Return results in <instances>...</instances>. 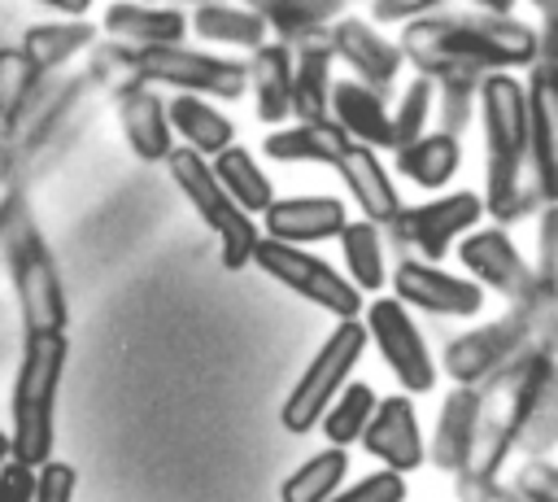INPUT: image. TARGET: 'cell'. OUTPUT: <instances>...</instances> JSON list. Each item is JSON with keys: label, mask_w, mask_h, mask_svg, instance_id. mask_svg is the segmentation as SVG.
<instances>
[{"label": "cell", "mask_w": 558, "mask_h": 502, "mask_svg": "<svg viewBox=\"0 0 558 502\" xmlns=\"http://www.w3.org/2000/svg\"><path fill=\"white\" fill-rule=\"evenodd\" d=\"M401 61H410L423 79L471 74L484 79L488 70H514L536 61V31L514 22L510 13H418L405 22Z\"/></svg>", "instance_id": "6da1fadb"}, {"label": "cell", "mask_w": 558, "mask_h": 502, "mask_svg": "<svg viewBox=\"0 0 558 502\" xmlns=\"http://www.w3.org/2000/svg\"><path fill=\"white\" fill-rule=\"evenodd\" d=\"M475 100L484 118V144H488V192L480 196L484 214H493L497 223H514V218H527L536 205H554L527 175L523 83L510 79V70H488L475 87Z\"/></svg>", "instance_id": "7a4b0ae2"}, {"label": "cell", "mask_w": 558, "mask_h": 502, "mask_svg": "<svg viewBox=\"0 0 558 502\" xmlns=\"http://www.w3.org/2000/svg\"><path fill=\"white\" fill-rule=\"evenodd\" d=\"M549 380H554V358H549V336H541L519 358H510L501 371H493L488 380L475 384V393H480V402H475V441H471L466 471H458V476L497 480L506 454L514 450V441L532 423V410L545 402Z\"/></svg>", "instance_id": "3957f363"}, {"label": "cell", "mask_w": 558, "mask_h": 502, "mask_svg": "<svg viewBox=\"0 0 558 502\" xmlns=\"http://www.w3.org/2000/svg\"><path fill=\"white\" fill-rule=\"evenodd\" d=\"M0 253H4L9 284L22 306L26 332H65V323H70L65 288H61L57 262L31 218L22 183H9L0 192Z\"/></svg>", "instance_id": "277c9868"}, {"label": "cell", "mask_w": 558, "mask_h": 502, "mask_svg": "<svg viewBox=\"0 0 558 502\" xmlns=\"http://www.w3.org/2000/svg\"><path fill=\"white\" fill-rule=\"evenodd\" d=\"M70 358L65 332H26L22 367L13 380V428H9V458L22 467H39L52 458V415H57V384Z\"/></svg>", "instance_id": "5b68a950"}, {"label": "cell", "mask_w": 558, "mask_h": 502, "mask_svg": "<svg viewBox=\"0 0 558 502\" xmlns=\"http://www.w3.org/2000/svg\"><path fill=\"white\" fill-rule=\"evenodd\" d=\"M549 319H554V292L510 301V310L497 323L462 332L458 340L445 345V371L453 375V384H480L493 371H501L510 358H519L536 336H549Z\"/></svg>", "instance_id": "8992f818"}, {"label": "cell", "mask_w": 558, "mask_h": 502, "mask_svg": "<svg viewBox=\"0 0 558 502\" xmlns=\"http://www.w3.org/2000/svg\"><path fill=\"white\" fill-rule=\"evenodd\" d=\"M362 349H366V327H362L357 319H340V323L331 327V336L323 340V349H318V354L310 358V367L301 371V380L292 384V393L283 397L279 423H283L288 432H296V437L310 432V428L318 423V415L327 410V402L349 384V375H353Z\"/></svg>", "instance_id": "52a82bcc"}, {"label": "cell", "mask_w": 558, "mask_h": 502, "mask_svg": "<svg viewBox=\"0 0 558 502\" xmlns=\"http://www.w3.org/2000/svg\"><path fill=\"white\" fill-rule=\"evenodd\" d=\"M166 166H170V179L179 183V192L196 205L201 223L218 236V258H222V266H227V271L248 266L257 227H253V218L218 188V179L209 175V162H205L201 153H192V148H170Z\"/></svg>", "instance_id": "ba28073f"}, {"label": "cell", "mask_w": 558, "mask_h": 502, "mask_svg": "<svg viewBox=\"0 0 558 502\" xmlns=\"http://www.w3.org/2000/svg\"><path fill=\"white\" fill-rule=\"evenodd\" d=\"M126 70L140 83H170L174 92H192V96H218V100H235L244 96V65L227 61V57H209L196 48H179V44H153V48H126Z\"/></svg>", "instance_id": "9c48e42d"}, {"label": "cell", "mask_w": 558, "mask_h": 502, "mask_svg": "<svg viewBox=\"0 0 558 502\" xmlns=\"http://www.w3.org/2000/svg\"><path fill=\"white\" fill-rule=\"evenodd\" d=\"M248 262L262 266V271H266L270 279H279L283 288H292L296 297L323 306V310L336 314V319H357V314H362V292H357L340 271H331L323 258L301 253V244H283V240L257 236Z\"/></svg>", "instance_id": "30bf717a"}, {"label": "cell", "mask_w": 558, "mask_h": 502, "mask_svg": "<svg viewBox=\"0 0 558 502\" xmlns=\"http://www.w3.org/2000/svg\"><path fill=\"white\" fill-rule=\"evenodd\" d=\"M484 218V201L480 192H449V196H436V201H423V205H401L397 218L388 223V236L392 244L410 249V253H423V262H440L449 253L453 240H462L475 223Z\"/></svg>", "instance_id": "8fae6325"}, {"label": "cell", "mask_w": 558, "mask_h": 502, "mask_svg": "<svg viewBox=\"0 0 558 502\" xmlns=\"http://www.w3.org/2000/svg\"><path fill=\"white\" fill-rule=\"evenodd\" d=\"M366 340H375L379 358L388 362V371L397 375V384L405 393H432L436 384V362L427 354V340L418 332V323L410 319V310L397 297H375L366 306Z\"/></svg>", "instance_id": "7c38bea8"}, {"label": "cell", "mask_w": 558, "mask_h": 502, "mask_svg": "<svg viewBox=\"0 0 558 502\" xmlns=\"http://www.w3.org/2000/svg\"><path fill=\"white\" fill-rule=\"evenodd\" d=\"M458 258L475 275L480 288H493V292H501L510 301H527L536 292H554V284L536 279V271L523 262V253L514 249V240L501 227H471L458 240Z\"/></svg>", "instance_id": "4fadbf2b"}, {"label": "cell", "mask_w": 558, "mask_h": 502, "mask_svg": "<svg viewBox=\"0 0 558 502\" xmlns=\"http://www.w3.org/2000/svg\"><path fill=\"white\" fill-rule=\"evenodd\" d=\"M392 292L401 306H418L427 314H453V319H471L484 310V288L475 279H458L449 271H440L436 262H418V258H401L392 271Z\"/></svg>", "instance_id": "5bb4252c"}, {"label": "cell", "mask_w": 558, "mask_h": 502, "mask_svg": "<svg viewBox=\"0 0 558 502\" xmlns=\"http://www.w3.org/2000/svg\"><path fill=\"white\" fill-rule=\"evenodd\" d=\"M371 458H379L388 471L405 476V471H418L427 450H423V432H418V415H414V397L410 393H392V397H379L362 437Z\"/></svg>", "instance_id": "9a60e30c"}, {"label": "cell", "mask_w": 558, "mask_h": 502, "mask_svg": "<svg viewBox=\"0 0 558 502\" xmlns=\"http://www.w3.org/2000/svg\"><path fill=\"white\" fill-rule=\"evenodd\" d=\"M527 70H532V79L523 87V100H527V175L545 192V201H554L558 196V170H554V157H558V74L541 70V65H527Z\"/></svg>", "instance_id": "2e32d148"}, {"label": "cell", "mask_w": 558, "mask_h": 502, "mask_svg": "<svg viewBox=\"0 0 558 502\" xmlns=\"http://www.w3.org/2000/svg\"><path fill=\"white\" fill-rule=\"evenodd\" d=\"M327 39H331V52L357 74L362 87H371L375 96H388V92H392L401 65H405L397 44H388L384 35H375V31H371L366 22H357V17H336V22L327 26Z\"/></svg>", "instance_id": "e0dca14e"}, {"label": "cell", "mask_w": 558, "mask_h": 502, "mask_svg": "<svg viewBox=\"0 0 558 502\" xmlns=\"http://www.w3.org/2000/svg\"><path fill=\"white\" fill-rule=\"evenodd\" d=\"M292 52V83H288V118L296 122H318L327 118V96H331V39L327 26L301 35L288 44Z\"/></svg>", "instance_id": "ac0fdd59"}, {"label": "cell", "mask_w": 558, "mask_h": 502, "mask_svg": "<svg viewBox=\"0 0 558 502\" xmlns=\"http://www.w3.org/2000/svg\"><path fill=\"white\" fill-rule=\"evenodd\" d=\"M113 113L126 131V144L140 162H166L170 157V122H166V100L140 83V79H122L113 83Z\"/></svg>", "instance_id": "d6986e66"}, {"label": "cell", "mask_w": 558, "mask_h": 502, "mask_svg": "<svg viewBox=\"0 0 558 502\" xmlns=\"http://www.w3.org/2000/svg\"><path fill=\"white\" fill-rule=\"evenodd\" d=\"M262 223H266L270 240L310 244V240L340 236V227L349 223V210L336 196H283V201H270L262 210Z\"/></svg>", "instance_id": "ffe728a7"}, {"label": "cell", "mask_w": 558, "mask_h": 502, "mask_svg": "<svg viewBox=\"0 0 558 502\" xmlns=\"http://www.w3.org/2000/svg\"><path fill=\"white\" fill-rule=\"evenodd\" d=\"M331 170L344 179V188H349V192H353V201L362 205L366 223L388 227V223L397 218L401 201H397V188L388 183V175H384V166H379L375 148H366V144L349 140V144L340 148V157L331 162Z\"/></svg>", "instance_id": "44dd1931"}, {"label": "cell", "mask_w": 558, "mask_h": 502, "mask_svg": "<svg viewBox=\"0 0 558 502\" xmlns=\"http://www.w3.org/2000/svg\"><path fill=\"white\" fill-rule=\"evenodd\" d=\"M327 118L357 144L366 148H392V113L384 105V96H375L371 87H362L357 79H344L331 87L327 96Z\"/></svg>", "instance_id": "7402d4cb"}, {"label": "cell", "mask_w": 558, "mask_h": 502, "mask_svg": "<svg viewBox=\"0 0 558 502\" xmlns=\"http://www.w3.org/2000/svg\"><path fill=\"white\" fill-rule=\"evenodd\" d=\"M475 384H458L453 393H445L440 402V415H436V432H432V467L458 476L466 471V458H471V441H475Z\"/></svg>", "instance_id": "603a6c76"}, {"label": "cell", "mask_w": 558, "mask_h": 502, "mask_svg": "<svg viewBox=\"0 0 558 502\" xmlns=\"http://www.w3.org/2000/svg\"><path fill=\"white\" fill-rule=\"evenodd\" d=\"M96 44V26L83 22V17H70V22H39L22 35V57L26 65L35 70V79H44L48 70L65 65L74 52L92 48Z\"/></svg>", "instance_id": "cb8c5ba5"}, {"label": "cell", "mask_w": 558, "mask_h": 502, "mask_svg": "<svg viewBox=\"0 0 558 502\" xmlns=\"http://www.w3.org/2000/svg\"><path fill=\"white\" fill-rule=\"evenodd\" d=\"M253 83V105L262 122H283L288 118V83H292V52L288 44H257L253 61L244 65Z\"/></svg>", "instance_id": "d4e9b609"}, {"label": "cell", "mask_w": 558, "mask_h": 502, "mask_svg": "<svg viewBox=\"0 0 558 502\" xmlns=\"http://www.w3.org/2000/svg\"><path fill=\"white\" fill-rule=\"evenodd\" d=\"M344 144H349V135L331 118H318V122H296V127L270 131L262 140V153L275 157V162H318V166H331Z\"/></svg>", "instance_id": "484cf974"}, {"label": "cell", "mask_w": 558, "mask_h": 502, "mask_svg": "<svg viewBox=\"0 0 558 502\" xmlns=\"http://www.w3.org/2000/svg\"><path fill=\"white\" fill-rule=\"evenodd\" d=\"M462 166V140L445 135V131H423L418 140L397 148V170L423 188H445Z\"/></svg>", "instance_id": "4316f807"}, {"label": "cell", "mask_w": 558, "mask_h": 502, "mask_svg": "<svg viewBox=\"0 0 558 502\" xmlns=\"http://www.w3.org/2000/svg\"><path fill=\"white\" fill-rule=\"evenodd\" d=\"M209 175L218 179V188H222V192H227L244 214H262V210L275 201L270 179L262 175V166H257V162L248 157V148H240V144L218 148V153H214Z\"/></svg>", "instance_id": "83f0119b"}, {"label": "cell", "mask_w": 558, "mask_h": 502, "mask_svg": "<svg viewBox=\"0 0 558 502\" xmlns=\"http://www.w3.org/2000/svg\"><path fill=\"white\" fill-rule=\"evenodd\" d=\"M105 31L126 39V44L153 48V44H179L183 31H187V17L179 9H144V4L122 0L105 13Z\"/></svg>", "instance_id": "f1b7e54d"}, {"label": "cell", "mask_w": 558, "mask_h": 502, "mask_svg": "<svg viewBox=\"0 0 558 502\" xmlns=\"http://www.w3.org/2000/svg\"><path fill=\"white\" fill-rule=\"evenodd\" d=\"M166 122L187 140L192 153L201 157H214L218 148L231 144V122L205 100V96H192V92H179L170 105H166Z\"/></svg>", "instance_id": "f546056e"}, {"label": "cell", "mask_w": 558, "mask_h": 502, "mask_svg": "<svg viewBox=\"0 0 558 502\" xmlns=\"http://www.w3.org/2000/svg\"><path fill=\"white\" fill-rule=\"evenodd\" d=\"M384 227L366 223V218H349L340 227V253H344V266H349V284L357 292H375L384 288L388 279V266H384Z\"/></svg>", "instance_id": "4dcf8cb0"}, {"label": "cell", "mask_w": 558, "mask_h": 502, "mask_svg": "<svg viewBox=\"0 0 558 502\" xmlns=\"http://www.w3.org/2000/svg\"><path fill=\"white\" fill-rule=\"evenodd\" d=\"M192 26H196L201 39H214V44H240V48L266 44V22H262V13L248 9V4H231V0L196 4Z\"/></svg>", "instance_id": "1f68e13d"}, {"label": "cell", "mask_w": 558, "mask_h": 502, "mask_svg": "<svg viewBox=\"0 0 558 502\" xmlns=\"http://www.w3.org/2000/svg\"><path fill=\"white\" fill-rule=\"evenodd\" d=\"M349 476V454L327 445L318 454H310L283 485H279V502H327Z\"/></svg>", "instance_id": "d6a6232c"}, {"label": "cell", "mask_w": 558, "mask_h": 502, "mask_svg": "<svg viewBox=\"0 0 558 502\" xmlns=\"http://www.w3.org/2000/svg\"><path fill=\"white\" fill-rule=\"evenodd\" d=\"M35 70L26 65L22 48H0V144H13L22 122L31 118L35 100Z\"/></svg>", "instance_id": "836d02e7"}, {"label": "cell", "mask_w": 558, "mask_h": 502, "mask_svg": "<svg viewBox=\"0 0 558 502\" xmlns=\"http://www.w3.org/2000/svg\"><path fill=\"white\" fill-rule=\"evenodd\" d=\"M375 402H379V393H375L371 384L353 380V384H344V389L327 402V410L318 415V423H314V428H318L336 450H349V445L362 437V428H366V419H371Z\"/></svg>", "instance_id": "e575fe53"}, {"label": "cell", "mask_w": 558, "mask_h": 502, "mask_svg": "<svg viewBox=\"0 0 558 502\" xmlns=\"http://www.w3.org/2000/svg\"><path fill=\"white\" fill-rule=\"evenodd\" d=\"M340 9H344V0H266L257 13L266 22V31H279V39L292 44L318 26H331Z\"/></svg>", "instance_id": "d590c367"}, {"label": "cell", "mask_w": 558, "mask_h": 502, "mask_svg": "<svg viewBox=\"0 0 558 502\" xmlns=\"http://www.w3.org/2000/svg\"><path fill=\"white\" fill-rule=\"evenodd\" d=\"M432 96H436V83L423 79V74L405 87V96H401V105L392 113V148H401V144H410V140L423 135V122L432 113Z\"/></svg>", "instance_id": "8d00e7d4"}, {"label": "cell", "mask_w": 558, "mask_h": 502, "mask_svg": "<svg viewBox=\"0 0 558 502\" xmlns=\"http://www.w3.org/2000/svg\"><path fill=\"white\" fill-rule=\"evenodd\" d=\"M436 87H440V131L462 140V131H466V122H471V105H475L480 79H471V74H449V79H436Z\"/></svg>", "instance_id": "74e56055"}, {"label": "cell", "mask_w": 558, "mask_h": 502, "mask_svg": "<svg viewBox=\"0 0 558 502\" xmlns=\"http://www.w3.org/2000/svg\"><path fill=\"white\" fill-rule=\"evenodd\" d=\"M327 502H405V476L397 471H371L362 480H353L349 489H336Z\"/></svg>", "instance_id": "f35d334b"}, {"label": "cell", "mask_w": 558, "mask_h": 502, "mask_svg": "<svg viewBox=\"0 0 558 502\" xmlns=\"http://www.w3.org/2000/svg\"><path fill=\"white\" fill-rule=\"evenodd\" d=\"M74 489H78V471L70 463H39L35 467V493L31 502H74Z\"/></svg>", "instance_id": "ab89813d"}, {"label": "cell", "mask_w": 558, "mask_h": 502, "mask_svg": "<svg viewBox=\"0 0 558 502\" xmlns=\"http://www.w3.org/2000/svg\"><path fill=\"white\" fill-rule=\"evenodd\" d=\"M523 502H558V471H554V463H545V458H532V463H523L519 471H514V485H510Z\"/></svg>", "instance_id": "60d3db41"}, {"label": "cell", "mask_w": 558, "mask_h": 502, "mask_svg": "<svg viewBox=\"0 0 558 502\" xmlns=\"http://www.w3.org/2000/svg\"><path fill=\"white\" fill-rule=\"evenodd\" d=\"M35 493V467H22L13 458H4L0 467V502H31Z\"/></svg>", "instance_id": "b9f144b4"}, {"label": "cell", "mask_w": 558, "mask_h": 502, "mask_svg": "<svg viewBox=\"0 0 558 502\" xmlns=\"http://www.w3.org/2000/svg\"><path fill=\"white\" fill-rule=\"evenodd\" d=\"M458 480V498L466 502H523L510 485H497V480H475V476H453Z\"/></svg>", "instance_id": "7bdbcfd3"}, {"label": "cell", "mask_w": 558, "mask_h": 502, "mask_svg": "<svg viewBox=\"0 0 558 502\" xmlns=\"http://www.w3.org/2000/svg\"><path fill=\"white\" fill-rule=\"evenodd\" d=\"M554 236H558V214H554V205H545V214H541V266H536L541 284H554V262H558Z\"/></svg>", "instance_id": "ee69618b"}, {"label": "cell", "mask_w": 558, "mask_h": 502, "mask_svg": "<svg viewBox=\"0 0 558 502\" xmlns=\"http://www.w3.org/2000/svg\"><path fill=\"white\" fill-rule=\"evenodd\" d=\"M445 0H375V17L379 22H410V17H418V13H432V9H440Z\"/></svg>", "instance_id": "f6af8a7d"}, {"label": "cell", "mask_w": 558, "mask_h": 502, "mask_svg": "<svg viewBox=\"0 0 558 502\" xmlns=\"http://www.w3.org/2000/svg\"><path fill=\"white\" fill-rule=\"evenodd\" d=\"M39 4H48V9H57V13H70V17H83V13L92 9V0H39Z\"/></svg>", "instance_id": "bcb514c9"}, {"label": "cell", "mask_w": 558, "mask_h": 502, "mask_svg": "<svg viewBox=\"0 0 558 502\" xmlns=\"http://www.w3.org/2000/svg\"><path fill=\"white\" fill-rule=\"evenodd\" d=\"M536 9H541V17H545V26L541 31H558V0H532Z\"/></svg>", "instance_id": "7dc6e473"}, {"label": "cell", "mask_w": 558, "mask_h": 502, "mask_svg": "<svg viewBox=\"0 0 558 502\" xmlns=\"http://www.w3.org/2000/svg\"><path fill=\"white\" fill-rule=\"evenodd\" d=\"M484 13H510L514 9V0H475Z\"/></svg>", "instance_id": "c3c4849f"}, {"label": "cell", "mask_w": 558, "mask_h": 502, "mask_svg": "<svg viewBox=\"0 0 558 502\" xmlns=\"http://www.w3.org/2000/svg\"><path fill=\"white\" fill-rule=\"evenodd\" d=\"M4 458H9V432L0 428V467H4Z\"/></svg>", "instance_id": "681fc988"}, {"label": "cell", "mask_w": 558, "mask_h": 502, "mask_svg": "<svg viewBox=\"0 0 558 502\" xmlns=\"http://www.w3.org/2000/svg\"><path fill=\"white\" fill-rule=\"evenodd\" d=\"M166 4H214V0H166Z\"/></svg>", "instance_id": "f907efd6"}]
</instances>
